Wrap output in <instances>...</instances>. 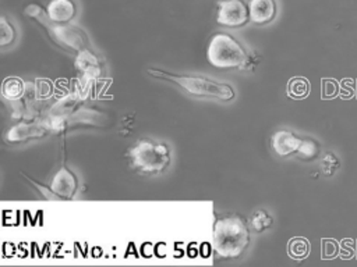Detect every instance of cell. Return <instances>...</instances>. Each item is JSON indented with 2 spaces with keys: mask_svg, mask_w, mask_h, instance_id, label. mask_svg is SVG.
<instances>
[{
  "mask_svg": "<svg viewBox=\"0 0 357 267\" xmlns=\"http://www.w3.org/2000/svg\"><path fill=\"white\" fill-rule=\"evenodd\" d=\"M128 159L135 171L142 174H158L169 165L170 153L165 143L142 139L130 149Z\"/></svg>",
  "mask_w": 357,
  "mask_h": 267,
  "instance_id": "3957f363",
  "label": "cell"
},
{
  "mask_svg": "<svg viewBox=\"0 0 357 267\" xmlns=\"http://www.w3.org/2000/svg\"><path fill=\"white\" fill-rule=\"evenodd\" d=\"M45 134V129L39 125L33 124H18L14 128H11L7 134V138L10 140L18 142V140H25L26 138L32 136H42Z\"/></svg>",
  "mask_w": 357,
  "mask_h": 267,
  "instance_id": "30bf717a",
  "label": "cell"
},
{
  "mask_svg": "<svg viewBox=\"0 0 357 267\" xmlns=\"http://www.w3.org/2000/svg\"><path fill=\"white\" fill-rule=\"evenodd\" d=\"M148 74L155 78L166 79L177 83L185 92L194 96H206V97H218L222 100H231L234 97V90L230 85L220 83L205 76H192V75H177L172 72H166L162 70L148 68Z\"/></svg>",
  "mask_w": 357,
  "mask_h": 267,
  "instance_id": "7a4b0ae2",
  "label": "cell"
},
{
  "mask_svg": "<svg viewBox=\"0 0 357 267\" xmlns=\"http://www.w3.org/2000/svg\"><path fill=\"white\" fill-rule=\"evenodd\" d=\"M206 58L216 68H240L247 58V53L230 35L216 33L209 42Z\"/></svg>",
  "mask_w": 357,
  "mask_h": 267,
  "instance_id": "277c9868",
  "label": "cell"
},
{
  "mask_svg": "<svg viewBox=\"0 0 357 267\" xmlns=\"http://www.w3.org/2000/svg\"><path fill=\"white\" fill-rule=\"evenodd\" d=\"M300 143H301V139L296 136L293 132L286 129L278 131L272 136V149L279 156H289L291 153H296Z\"/></svg>",
  "mask_w": 357,
  "mask_h": 267,
  "instance_id": "52a82bcc",
  "label": "cell"
},
{
  "mask_svg": "<svg viewBox=\"0 0 357 267\" xmlns=\"http://www.w3.org/2000/svg\"><path fill=\"white\" fill-rule=\"evenodd\" d=\"M310 93V83L305 78L296 76L287 83V95L294 99H303Z\"/></svg>",
  "mask_w": 357,
  "mask_h": 267,
  "instance_id": "8fae6325",
  "label": "cell"
},
{
  "mask_svg": "<svg viewBox=\"0 0 357 267\" xmlns=\"http://www.w3.org/2000/svg\"><path fill=\"white\" fill-rule=\"evenodd\" d=\"M248 11L252 22L268 24L276 15V3L275 0H250Z\"/></svg>",
  "mask_w": 357,
  "mask_h": 267,
  "instance_id": "8992f818",
  "label": "cell"
},
{
  "mask_svg": "<svg viewBox=\"0 0 357 267\" xmlns=\"http://www.w3.org/2000/svg\"><path fill=\"white\" fill-rule=\"evenodd\" d=\"M46 14L53 22H68L75 15V4L71 0H50Z\"/></svg>",
  "mask_w": 357,
  "mask_h": 267,
  "instance_id": "ba28073f",
  "label": "cell"
},
{
  "mask_svg": "<svg viewBox=\"0 0 357 267\" xmlns=\"http://www.w3.org/2000/svg\"><path fill=\"white\" fill-rule=\"evenodd\" d=\"M0 21H1V39H0V43L4 46V44H8L10 42H13V39H14V29L7 22V19L4 17H1Z\"/></svg>",
  "mask_w": 357,
  "mask_h": 267,
  "instance_id": "e0dca14e",
  "label": "cell"
},
{
  "mask_svg": "<svg viewBox=\"0 0 357 267\" xmlns=\"http://www.w3.org/2000/svg\"><path fill=\"white\" fill-rule=\"evenodd\" d=\"M77 188V181L75 177L67 170L61 168L53 178L52 182V191L57 193L61 197H71L73 193L75 192Z\"/></svg>",
  "mask_w": 357,
  "mask_h": 267,
  "instance_id": "9c48e42d",
  "label": "cell"
},
{
  "mask_svg": "<svg viewBox=\"0 0 357 267\" xmlns=\"http://www.w3.org/2000/svg\"><path fill=\"white\" fill-rule=\"evenodd\" d=\"M250 225L254 231L262 232V231H265L266 228H269L272 225V218L266 211L257 210V211L252 213V216L250 218Z\"/></svg>",
  "mask_w": 357,
  "mask_h": 267,
  "instance_id": "5bb4252c",
  "label": "cell"
},
{
  "mask_svg": "<svg viewBox=\"0 0 357 267\" xmlns=\"http://www.w3.org/2000/svg\"><path fill=\"white\" fill-rule=\"evenodd\" d=\"M259 61V57L257 53H251V54H247V58L245 61L243 63V65L240 68H245V70H251L252 67L257 65V63Z\"/></svg>",
  "mask_w": 357,
  "mask_h": 267,
  "instance_id": "ac0fdd59",
  "label": "cell"
},
{
  "mask_svg": "<svg viewBox=\"0 0 357 267\" xmlns=\"http://www.w3.org/2000/svg\"><path fill=\"white\" fill-rule=\"evenodd\" d=\"M310 253V242L304 238H293L289 242V254L294 259H304Z\"/></svg>",
  "mask_w": 357,
  "mask_h": 267,
  "instance_id": "7c38bea8",
  "label": "cell"
},
{
  "mask_svg": "<svg viewBox=\"0 0 357 267\" xmlns=\"http://www.w3.org/2000/svg\"><path fill=\"white\" fill-rule=\"evenodd\" d=\"M1 92L7 99H17L24 93V82L18 78H7L3 82Z\"/></svg>",
  "mask_w": 357,
  "mask_h": 267,
  "instance_id": "4fadbf2b",
  "label": "cell"
},
{
  "mask_svg": "<svg viewBox=\"0 0 357 267\" xmlns=\"http://www.w3.org/2000/svg\"><path fill=\"white\" fill-rule=\"evenodd\" d=\"M319 153V145L312 139H301L297 154L304 160H311Z\"/></svg>",
  "mask_w": 357,
  "mask_h": 267,
  "instance_id": "9a60e30c",
  "label": "cell"
},
{
  "mask_svg": "<svg viewBox=\"0 0 357 267\" xmlns=\"http://www.w3.org/2000/svg\"><path fill=\"white\" fill-rule=\"evenodd\" d=\"M250 19L248 6L243 0H223L218 6L216 21L219 25L237 28Z\"/></svg>",
  "mask_w": 357,
  "mask_h": 267,
  "instance_id": "5b68a950",
  "label": "cell"
},
{
  "mask_svg": "<svg viewBox=\"0 0 357 267\" xmlns=\"http://www.w3.org/2000/svg\"><path fill=\"white\" fill-rule=\"evenodd\" d=\"M250 234L244 220L238 216L222 217L213 227V250L223 259L238 257L248 246Z\"/></svg>",
  "mask_w": 357,
  "mask_h": 267,
  "instance_id": "6da1fadb",
  "label": "cell"
},
{
  "mask_svg": "<svg viewBox=\"0 0 357 267\" xmlns=\"http://www.w3.org/2000/svg\"><path fill=\"white\" fill-rule=\"evenodd\" d=\"M340 165L339 159L332 152H326L321 160V170L325 175H332Z\"/></svg>",
  "mask_w": 357,
  "mask_h": 267,
  "instance_id": "2e32d148",
  "label": "cell"
}]
</instances>
